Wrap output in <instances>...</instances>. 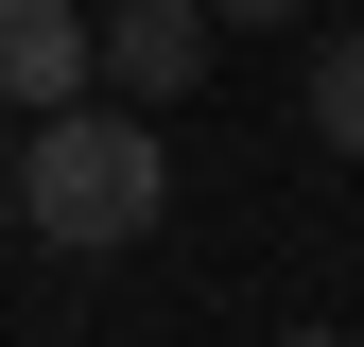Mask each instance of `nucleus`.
I'll return each instance as SVG.
<instances>
[{"label":"nucleus","mask_w":364,"mask_h":347,"mask_svg":"<svg viewBox=\"0 0 364 347\" xmlns=\"http://www.w3.org/2000/svg\"><path fill=\"white\" fill-rule=\"evenodd\" d=\"M156 208H173V156H156L139 105H35V139H18V226L35 243L122 260V243H156Z\"/></svg>","instance_id":"1"},{"label":"nucleus","mask_w":364,"mask_h":347,"mask_svg":"<svg viewBox=\"0 0 364 347\" xmlns=\"http://www.w3.org/2000/svg\"><path fill=\"white\" fill-rule=\"evenodd\" d=\"M87 70H105L122 105H191L208 87V0H105V18H87Z\"/></svg>","instance_id":"2"},{"label":"nucleus","mask_w":364,"mask_h":347,"mask_svg":"<svg viewBox=\"0 0 364 347\" xmlns=\"http://www.w3.org/2000/svg\"><path fill=\"white\" fill-rule=\"evenodd\" d=\"M0 105H87V0H0Z\"/></svg>","instance_id":"3"},{"label":"nucleus","mask_w":364,"mask_h":347,"mask_svg":"<svg viewBox=\"0 0 364 347\" xmlns=\"http://www.w3.org/2000/svg\"><path fill=\"white\" fill-rule=\"evenodd\" d=\"M312 139L364 156V35H330V53H312Z\"/></svg>","instance_id":"4"},{"label":"nucleus","mask_w":364,"mask_h":347,"mask_svg":"<svg viewBox=\"0 0 364 347\" xmlns=\"http://www.w3.org/2000/svg\"><path fill=\"white\" fill-rule=\"evenodd\" d=\"M260 18H312V0H208V35H260Z\"/></svg>","instance_id":"5"},{"label":"nucleus","mask_w":364,"mask_h":347,"mask_svg":"<svg viewBox=\"0 0 364 347\" xmlns=\"http://www.w3.org/2000/svg\"><path fill=\"white\" fill-rule=\"evenodd\" d=\"M0 243H18V156H0Z\"/></svg>","instance_id":"6"},{"label":"nucleus","mask_w":364,"mask_h":347,"mask_svg":"<svg viewBox=\"0 0 364 347\" xmlns=\"http://www.w3.org/2000/svg\"><path fill=\"white\" fill-rule=\"evenodd\" d=\"M278 347H347V330H278Z\"/></svg>","instance_id":"7"}]
</instances>
